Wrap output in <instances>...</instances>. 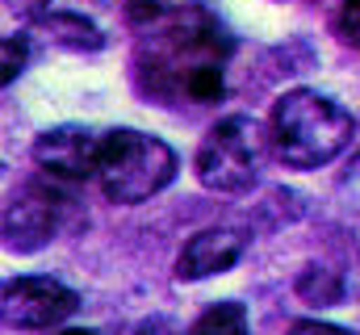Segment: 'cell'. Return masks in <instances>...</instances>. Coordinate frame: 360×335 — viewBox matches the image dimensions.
<instances>
[{"label":"cell","instance_id":"obj_1","mask_svg":"<svg viewBox=\"0 0 360 335\" xmlns=\"http://www.w3.org/2000/svg\"><path fill=\"white\" fill-rule=\"evenodd\" d=\"M235 34L205 4H168L139 30L134 88L155 105H218Z\"/></svg>","mask_w":360,"mask_h":335},{"label":"cell","instance_id":"obj_2","mask_svg":"<svg viewBox=\"0 0 360 335\" xmlns=\"http://www.w3.org/2000/svg\"><path fill=\"white\" fill-rule=\"evenodd\" d=\"M352 134H356L352 113L327 92L293 88L272 105L269 139L285 168H297V172L327 168L352 143Z\"/></svg>","mask_w":360,"mask_h":335},{"label":"cell","instance_id":"obj_3","mask_svg":"<svg viewBox=\"0 0 360 335\" xmlns=\"http://www.w3.org/2000/svg\"><path fill=\"white\" fill-rule=\"evenodd\" d=\"M176 172H180V160L164 139H155L147 130H130V126L105 130L96 180H101V193L113 206L151 201L155 193H164L176 180Z\"/></svg>","mask_w":360,"mask_h":335},{"label":"cell","instance_id":"obj_4","mask_svg":"<svg viewBox=\"0 0 360 335\" xmlns=\"http://www.w3.org/2000/svg\"><path fill=\"white\" fill-rule=\"evenodd\" d=\"M264 143H269V134L260 130L256 118H248V113L218 118L205 130V139L197 143V156H193L197 184L210 189V193H248L260 180Z\"/></svg>","mask_w":360,"mask_h":335},{"label":"cell","instance_id":"obj_5","mask_svg":"<svg viewBox=\"0 0 360 335\" xmlns=\"http://www.w3.org/2000/svg\"><path fill=\"white\" fill-rule=\"evenodd\" d=\"M63 222H68V197L59 193V184L51 176L21 180L4 201V218H0L4 248L13 255H34L63 231Z\"/></svg>","mask_w":360,"mask_h":335},{"label":"cell","instance_id":"obj_6","mask_svg":"<svg viewBox=\"0 0 360 335\" xmlns=\"http://www.w3.org/2000/svg\"><path fill=\"white\" fill-rule=\"evenodd\" d=\"M80 310V293L55 277H13L0 289V319L13 331H51Z\"/></svg>","mask_w":360,"mask_h":335},{"label":"cell","instance_id":"obj_7","mask_svg":"<svg viewBox=\"0 0 360 335\" xmlns=\"http://www.w3.org/2000/svg\"><path fill=\"white\" fill-rule=\"evenodd\" d=\"M101 143H105L101 130L68 122V126H51V130H42V134L34 139L30 156H34V164L42 168V176L63 180V184H76V180L96 176Z\"/></svg>","mask_w":360,"mask_h":335},{"label":"cell","instance_id":"obj_8","mask_svg":"<svg viewBox=\"0 0 360 335\" xmlns=\"http://www.w3.org/2000/svg\"><path fill=\"white\" fill-rule=\"evenodd\" d=\"M252 244V235H243L239 227H205L197 231L176 255V281H205V277H218V272H231L243 251Z\"/></svg>","mask_w":360,"mask_h":335},{"label":"cell","instance_id":"obj_9","mask_svg":"<svg viewBox=\"0 0 360 335\" xmlns=\"http://www.w3.org/2000/svg\"><path fill=\"white\" fill-rule=\"evenodd\" d=\"M30 38L51 46V51H68V55H96L105 51V30L89 21L84 13H63V8H51L46 17H38L30 25Z\"/></svg>","mask_w":360,"mask_h":335},{"label":"cell","instance_id":"obj_10","mask_svg":"<svg viewBox=\"0 0 360 335\" xmlns=\"http://www.w3.org/2000/svg\"><path fill=\"white\" fill-rule=\"evenodd\" d=\"M293 293H297L306 306L327 310V306H340V302H344L348 285H344V277H340L335 268H327V264H306V268L293 277Z\"/></svg>","mask_w":360,"mask_h":335},{"label":"cell","instance_id":"obj_11","mask_svg":"<svg viewBox=\"0 0 360 335\" xmlns=\"http://www.w3.org/2000/svg\"><path fill=\"white\" fill-rule=\"evenodd\" d=\"M248 331H252V323H248V306L243 302H214L188 327V335H248Z\"/></svg>","mask_w":360,"mask_h":335},{"label":"cell","instance_id":"obj_12","mask_svg":"<svg viewBox=\"0 0 360 335\" xmlns=\"http://www.w3.org/2000/svg\"><path fill=\"white\" fill-rule=\"evenodd\" d=\"M30 46H34L30 34H8V38L0 42V80L4 84H13L21 72H25V63H30Z\"/></svg>","mask_w":360,"mask_h":335},{"label":"cell","instance_id":"obj_13","mask_svg":"<svg viewBox=\"0 0 360 335\" xmlns=\"http://www.w3.org/2000/svg\"><path fill=\"white\" fill-rule=\"evenodd\" d=\"M335 34H340V42H348V46L360 51V0H344V4H340V13H335Z\"/></svg>","mask_w":360,"mask_h":335},{"label":"cell","instance_id":"obj_14","mask_svg":"<svg viewBox=\"0 0 360 335\" xmlns=\"http://www.w3.org/2000/svg\"><path fill=\"white\" fill-rule=\"evenodd\" d=\"M4 13L8 17H17V21H38V17H46L51 13V0H4Z\"/></svg>","mask_w":360,"mask_h":335},{"label":"cell","instance_id":"obj_15","mask_svg":"<svg viewBox=\"0 0 360 335\" xmlns=\"http://www.w3.org/2000/svg\"><path fill=\"white\" fill-rule=\"evenodd\" d=\"M289 335H352L344 331V327H331V323H319V319H302V323H293Z\"/></svg>","mask_w":360,"mask_h":335},{"label":"cell","instance_id":"obj_16","mask_svg":"<svg viewBox=\"0 0 360 335\" xmlns=\"http://www.w3.org/2000/svg\"><path fill=\"white\" fill-rule=\"evenodd\" d=\"M126 335H176V327L168 319H143V323H134Z\"/></svg>","mask_w":360,"mask_h":335},{"label":"cell","instance_id":"obj_17","mask_svg":"<svg viewBox=\"0 0 360 335\" xmlns=\"http://www.w3.org/2000/svg\"><path fill=\"white\" fill-rule=\"evenodd\" d=\"M59 335H101V331H89V327H68V331H59Z\"/></svg>","mask_w":360,"mask_h":335},{"label":"cell","instance_id":"obj_18","mask_svg":"<svg viewBox=\"0 0 360 335\" xmlns=\"http://www.w3.org/2000/svg\"><path fill=\"white\" fill-rule=\"evenodd\" d=\"M155 4H172V0H155Z\"/></svg>","mask_w":360,"mask_h":335}]
</instances>
